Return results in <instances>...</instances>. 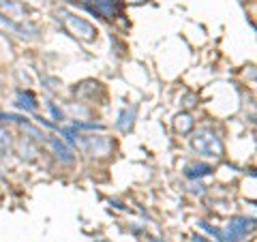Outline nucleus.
Wrapping results in <instances>:
<instances>
[{
  "label": "nucleus",
  "mask_w": 257,
  "mask_h": 242,
  "mask_svg": "<svg viewBox=\"0 0 257 242\" xmlns=\"http://www.w3.org/2000/svg\"><path fill=\"white\" fill-rule=\"evenodd\" d=\"M193 148L197 150V155L208 159H219L223 155V144L210 129H202V131L193 135Z\"/></svg>",
  "instance_id": "f257e3e1"
},
{
  "label": "nucleus",
  "mask_w": 257,
  "mask_h": 242,
  "mask_svg": "<svg viewBox=\"0 0 257 242\" xmlns=\"http://www.w3.org/2000/svg\"><path fill=\"white\" fill-rule=\"evenodd\" d=\"M60 20L64 22V26L69 28L71 35H75V37H79V39H84V41H92L94 35H96V30H94L86 20L75 18V15H71V13H67V11H62V13H60Z\"/></svg>",
  "instance_id": "f03ea898"
},
{
  "label": "nucleus",
  "mask_w": 257,
  "mask_h": 242,
  "mask_svg": "<svg viewBox=\"0 0 257 242\" xmlns=\"http://www.w3.org/2000/svg\"><path fill=\"white\" fill-rule=\"evenodd\" d=\"M251 227H253V221H246V219L234 221L227 227V231L219 233V242H242V238L246 236V231Z\"/></svg>",
  "instance_id": "7ed1b4c3"
},
{
  "label": "nucleus",
  "mask_w": 257,
  "mask_h": 242,
  "mask_svg": "<svg viewBox=\"0 0 257 242\" xmlns=\"http://www.w3.org/2000/svg\"><path fill=\"white\" fill-rule=\"evenodd\" d=\"M116 3H118V0H86V7L92 13L101 15L103 20H111L116 15V11H118Z\"/></svg>",
  "instance_id": "20e7f679"
},
{
  "label": "nucleus",
  "mask_w": 257,
  "mask_h": 242,
  "mask_svg": "<svg viewBox=\"0 0 257 242\" xmlns=\"http://www.w3.org/2000/svg\"><path fill=\"white\" fill-rule=\"evenodd\" d=\"M82 146H84V150L90 152V155H105L109 150V142L103 140V137H84Z\"/></svg>",
  "instance_id": "39448f33"
},
{
  "label": "nucleus",
  "mask_w": 257,
  "mask_h": 242,
  "mask_svg": "<svg viewBox=\"0 0 257 242\" xmlns=\"http://www.w3.org/2000/svg\"><path fill=\"white\" fill-rule=\"evenodd\" d=\"M0 11L9 15L11 20H22V7L11 3V0H0Z\"/></svg>",
  "instance_id": "423d86ee"
},
{
  "label": "nucleus",
  "mask_w": 257,
  "mask_h": 242,
  "mask_svg": "<svg viewBox=\"0 0 257 242\" xmlns=\"http://www.w3.org/2000/svg\"><path fill=\"white\" fill-rule=\"evenodd\" d=\"M50 144H52V148H54V152H56V157H58V159L67 161V163H71V161H73V157H71V150H69L67 146H64L62 142H58L56 137H52Z\"/></svg>",
  "instance_id": "0eeeda50"
},
{
  "label": "nucleus",
  "mask_w": 257,
  "mask_h": 242,
  "mask_svg": "<svg viewBox=\"0 0 257 242\" xmlns=\"http://www.w3.org/2000/svg\"><path fill=\"white\" fill-rule=\"evenodd\" d=\"M208 172H210V167H208V165H191V167L187 169V176L195 178V176H204V174H208Z\"/></svg>",
  "instance_id": "6e6552de"
},
{
  "label": "nucleus",
  "mask_w": 257,
  "mask_h": 242,
  "mask_svg": "<svg viewBox=\"0 0 257 242\" xmlns=\"http://www.w3.org/2000/svg\"><path fill=\"white\" fill-rule=\"evenodd\" d=\"M9 150V135L3 127H0V157H5V152Z\"/></svg>",
  "instance_id": "1a4fd4ad"
},
{
  "label": "nucleus",
  "mask_w": 257,
  "mask_h": 242,
  "mask_svg": "<svg viewBox=\"0 0 257 242\" xmlns=\"http://www.w3.org/2000/svg\"><path fill=\"white\" fill-rule=\"evenodd\" d=\"M28 3H32V5H43V0H28Z\"/></svg>",
  "instance_id": "9d476101"
}]
</instances>
